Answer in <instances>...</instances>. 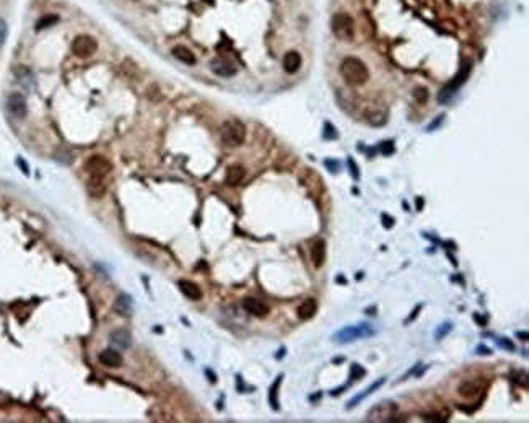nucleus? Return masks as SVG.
<instances>
[{
    "mask_svg": "<svg viewBox=\"0 0 529 423\" xmlns=\"http://www.w3.org/2000/svg\"><path fill=\"white\" fill-rule=\"evenodd\" d=\"M384 381H386V378H381V380H378V381H375L372 386H370L368 387V389H365L363 392H361V394H358L357 395V397H354V399H350V402H349V405H347V409H352V407H355V405H358V402H361V401H363L365 397H368V395L370 394H373L376 389H378V387H381L383 384H384Z\"/></svg>",
    "mask_w": 529,
    "mask_h": 423,
    "instance_id": "obj_22",
    "label": "nucleus"
},
{
    "mask_svg": "<svg viewBox=\"0 0 529 423\" xmlns=\"http://www.w3.org/2000/svg\"><path fill=\"white\" fill-rule=\"evenodd\" d=\"M86 189L90 192V196L98 199L103 197L106 192V182L104 178H98V176H90V179L86 182Z\"/></svg>",
    "mask_w": 529,
    "mask_h": 423,
    "instance_id": "obj_14",
    "label": "nucleus"
},
{
    "mask_svg": "<svg viewBox=\"0 0 529 423\" xmlns=\"http://www.w3.org/2000/svg\"><path fill=\"white\" fill-rule=\"evenodd\" d=\"M311 259H313V264H314V267H323V264H324V259H326V243L323 240H317L314 244H313V248H311Z\"/></svg>",
    "mask_w": 529,
    "mask_h": 423,
    "instance_id": "obj_19",
    "label": "nucleus"
},
{
    "mask_svg": "<svg viewBox=\"0 0 529 423\" xmlns=\"http://www.w3.org/2000/svg\"><path fill=\"white\" fill-rule=\"evenodd\" d=\"M7 109H8V112H10L13 118L23 119L26 116V112H28V106H26L25 96L20 95V93L10 95V96H8V100H7Z\"/></svg>",
    "mask_w": 529,
    "mask_h": 423,
    "instance_id": "obj_9",
    "label": "nucleus"
},
{
    "mask_svg": "<svg viewBox=\"0 0 529 423\" xmlns=\"http://www.w3.org/2000/svg\"><path fill=\"white\" fill-rule=\"evenodd\" d=\"M332 361H334V363H337V361H339V363H340V361H343V357H340V358H334Z\"/></svg>",
    "mask_w": 529,
    "mask_h": 423,
    "instance_id": "obj_35",
    "label": "nucleus"
},
{
    "mask_svg": "<svg viewBox=\"0 0 529 423\" xmlns=\"http://www.w3.org/2000/svg\"><path fill=\"white\" fill-rule=\"evenodd\" d=\"M85 168H86V171H88V174H90V176L104 178V176L112 170V166H111V163L108 160H106V158H103L100 155H95V156H91L90 160L86 161Z\"/></svg>",
    "mask_w": 529,
    "mask_h": 423,
    "instance_id": "obj_8",
    "label": "nucleus"
},
{
    "mask_svg": "<svg viewBox=\"0 0 529 423\" xmlns=\"http://www.w3.org/2000/svg\"><path fill=\"white\" fill-rule=\"evenodd\" d=\"M100 361L108 368H119L122 366V357L118 350L114 348H106L100 354Z\"/></svg>",
    "mask_w": 529,
    "mask_h": 423,
    "instance_id": "obj_13",
    "label": "nucleus"
},
{
    "mask_svg": "<svg viewBox=\"0 0 529 423\" xmlns=\"http://www.w3.org/2000/svg\"><path fill=\"white\" fill-rule=\"evenodd\" d=\"M244 174H246V171H244L243 166H240V165H233V166H230V168H228L225 181H226V184H230V186H236V184H240V182L243 181Z\"/></svg>",
    "mask_w": 529,
    "mask_h": 423,
    "instance_id": "obj_20",
    "label": "nucleus"
},
{
    "mask_svg": "<svg viewBox=\"0 0 529 423\" xmlns=\"http://www.w3.org/2000/svg\"><path fill=\"white\" fill-rule=\"evenodd\" d=\"M5 38H7V23L0 18V46L5 42Z\"/></svg>",
    "mask_w": 529,
    "mask_h": 423,
    "instance_id": "obj_32",
    "label": "nucleus"
},
{
    "mask_svg": "<svg viewBox=\"0 0 529 423\" xmlns=\"http://www.w3.org/2000/svg\"><path fill=\"white\" fill-rule=\"evenodd\" d=\"M57 21H59V16H57V15H44V16H41V18L38 20V23H36V30H38V31L46 30V28H49V26H54Z\"/></svg>",
    "mask_w": 529,
    "mask_h": 423,
    "instance_id": "obj_24",
    "label": "nucleus"
},
{
    "mask_svg": "<svg viewBox=\"0 0 529 423\" xmlns=\"http://www.w3.org/2000/svg\"><path fill=\"white\" fill-rule=\"evenodd\" d=\"M220 137H222L223 144L228 147H240L244 142L246 127L241 121L230 119V121L223 122L222 129H220Z\"/></svg>",
    "mask_w": 529,
    "mask_h": 423,
    "instance_id": "obj_3",
    "label": "nucleus"
},
{
    "mask_svg": "<svg viewBox=\"0 0 529 423\" xmlns=\"http://www.w3.org/2000/svg\"><path fill=\"white\" fill-rule=\"evenodd\" d=\"M331 30L334 36L340 41H352L355 33V23L346 12H339L331 18Z\"/></svg>",
    "mask_w": 529,
    "mask_h": 423,
    "instance_id": "obj_4",
    "label": "nucleus"
},
{
    "mask_svg": "<svg viewBox=\"0 0 529 423\" xmlns=\"http://www.w3.org/2000/svg\"><path fill=\"white\" fill-rule=\"evenodd\" d=\"M316 310H317L316 299L314 298H306L305 301L298 306L296 314H298V317L302 321H308V319H311V317L316 314Z\"/></svg>",
    "mask_w": 529,
    "mask_h": 423,
    "instance_id": "obj_15",
    "label": "nucleus"
},
{
    "mask_svg": "<svg viewBox=\"0 0 529 423\" xmlns=\"http://www.w3.org/2000/svg\"><path fill=\"white\" fill-rule=\"evenodd\" d=\"M96 48H98L96 41L91 36H86V34H80V36H77L72 42V52L77 57H82V59L93 56L96 52Z\"/></svg>",
    "mask_w": 529,
    "mask_h": 423,
    "instance_id": "obj_6",
    "label": "nucleus"
},
{
    "mask_svg": "<svg viewBox=\"0 0 529 423\" xmlns=\"http://www.w3.org/2000/svg\"><path fill=\"white\" fill-rule=\"evenodd\" d=\"M475 354H477V355H490L492 354V351L487 348V347H484V345H480V347H477V350H475Z\"/></svg>",
    "mask_w": 529,
    "mask_h": 423,
    "instance_id": "obj_33",
    "label": "nucleus"
},
{
    "mask_svg": "<svg viewBox=\"0 0 529 423\" xmlns=\"http://www.w3.org/2000/svg\"><path fill=\"white\" fill-rule=\"evenodd\" d=\"M243 308L256 317H266L269 314V306L266 303H262L258 298H244Z\"/></svg>",
    "mask_w": 529,
    "mask_h": 423,
    "instance_id": "obj_10",
    "label": "nucleus"
},
{
    "mask_svg": "<svg viewBox=\"0 0 529 423\" xmlns=\"http://www.w3.org/2000/svg\"><path fill=\"white\" fill-rule=\"evenodd\" d=\"M513 380L519 386H523L524 389H527V374H526V371H515L513 373Z\"/></svg>",
    "mask_w": 529,
    "mask_h": 423,
    "instance_id": "obj_27",
    "label": "nucleus"
},
{
    "mask_svg": "<svg viewBox=\"0 0 529 423\" xmlns=\"http://www.w3.org/2000/svg\"><path fill=\"white\" fill-rule=\"evenodd\" d=\"M324 137H326V138H336V137H337L336 129H334L332 124H329V122L324 126Z\"/></svg>",
    "mask_w": 529,
    "mask_h": 423,
    "instance_id": "obj_29",
    "label": "nucleus"
},
{
    "mask_svg": "<svg viewBox=\"0 0 529 423\" xmlns=\"http://www.w3.org/2000/svg\"><path fill=\"white\" fill-rule=\"evenodd\" d=\"M173 56L178 60H181L182 64H188V65L196 64V56H194V52L188 48H184V46L173 48Z\"/></svg>",
    "mask_w": 529,
    "mask_h": 423,
    "instance_id": "obj_21",
    "label": "nucleus"
},
{
    "mask_svg": "<svg viewBox=\"0 0 529 423\" xmlns=\"http://www.w3.org/2000/svg\"><path fill=\"white\" fill-rule=\"evenodd\" d=\"M210 68H212V72L220 75V77H232L236 74V68L232 62H228V60L225 59H215V60H212V64H210Z\"/></svg>",
    "mask_w": 529,
    "mask_h": 423,
    "instance_id": "obj_12",
    "label": "nucleus"
},
{
    "mask_svg": "<svg viewBox=\"0 0 529 423\" xmlns=\"http://www.w3.org/2000/svg\"><path fill=\"white\" fill-rule=\"evenodd\" d=\"M469 72H471V64H464V67L461 68V72L454 77V80L449 82L445 88H442V91H440V95H438V101L445 103V101H448L449 98H451V95L466 82V78H467V75H469Z\"/></svg>",
    "mask_w": 529,
    "mask_h": 423,
    "instance_id": "obj_7",
    "label": "nucleus"
},
{
    "mask_svg": "<svg viewBox=\"0 0 529 423\" xmlns=\"http://www.w3.org/2000/svg\"><path fill=\"white\" fill-rule=\"evenodd\" d=\"M375 336V329L366 322H360L357 325H347L340 331H337L332 336V340L336 343H350L358 339H366Z\"/></svg>",
    "mask_w": 529,
    "mask_h": 423,
    "instance_id": "obj_2",
    "label": "nucleus"
},
{
    "mask_svg": "<svg viewBox=\"0 0 529 423\" xmlns=\"http://www.w3.org/2000/svg\"><path fill=\"white\" fill-rule=\"evenodd\" d=\"M340 75L343 82L350 86L365 85L370 78L368 67L358 57H346L340 62Z\"/></svg>",
    "mask_w": 529,
    "mask_h": 423,
    "instance_id": "obj_1",
    "label": "nucleus"
},
{
    "mask_svg": "<svg viewBox=\"0 0 529 423\" xmlns=\"http://www.w3.org/2000/svg\"><path fill=\"white\" fill-rule=\"evenodd\" d=\"M457 392L464 399H474L480 394V384L477 381H464L457 387Z\"/></svg>",
    "mask_w": 529,
    "mask_h": 423,
    "instance_id": "obj_17",
    "label": "nucleus"
},
{
    "mask_svg": "<svg viewBox=\"0 0 529 423\" xmlns=\"http://www.w3.org/2000/svg\"><path fill=\"white\" fill-rule=\"evenodd\" d=\"M413 96L420 101V103H425L427 100V90L425 88H416V93H413Z\"/></svg>",
    "mask_w": 529,
    "mask_h": 423,
    "instance_id": "obj_30",
    "label": "nucleus"
},
{
    "mask_svg": "<svg viewBox=\"0 0 529 423\" xmlns=\"http://www.w3.org/2000/svg\"><path fill=\"white\" fill-rule=\"evenodd\" d=\"M365 374V369L361 368L358 363H354L352 365V371H350V378H355V380H358L360 376H363Z\"/></svg>",
    "mask_w": 529,
    "mask_h": 423,
    "instance_id": "obj_28",
    "label": "nucleus"
},
{
    "mask_svg": "<svg viewBox=\"0 0 529 423\" xmlns=\"http://www.w3.org/2000/svg\"><path fill=\"white\" fill-rule=\"evenodd\" d=\"M179 290L182 292L184 296L189 298V299H194V301H197V299L202 298V290L189 280H179Z\"/></svg>",
    "mask_w": 529,
    "mask_h": 423,
    "instance_id": "obj_18",
    "label": "nucleus"
},
{
    "mask_svg": "<svg viewBox=\"0 0 529 423\" xmlns=\"http://www.w3.org/2000/svg\"><path fill=\"white\" fill-rule=\"evenodd\" d=\"M451 331H453V322H451V321H446V322H443V324H440L438 327H436V331H435V339H436V340H442V339H445Z\"/></svg>",
    "mask_w": 529,
    "mask_h": 423,
    "instance_id": "obj_25",
    "label": "nucleus"
},
{
    "mask_svg": "<svg viewBox=\"0 0 529 423\" xmlns=\"http://www.w3.org/2000/svg\"><path fill=\"white\" fill-rule=\"evenodd\" d=\"M398 413V405L394 402H381L368 412V421H391Z\"/></svg>",
    "mask_w": 529,
    "mask_h": 423,
    "instance_id": "obj_5",
    "label": "nucleus"
},
{
    "mask_svg": "<svg viewBox=\"0 0 529 423\" xmlns=\"http://www.w3.org/2000/svg\"><path fill=\"white\" fill-rule=\"evenodd\" d=\"M349 166L352 168V170H350V173L354 171V178H355V179H358V171H357V166H355V163L352 161V160H349Z\"/></svg>",
    "mask_w": 529,
    "mask_h": 423,
    "instance_id": "obj_34",
    "label": "nucleus"
},
{
    "mask_svg": "<svg viewBox=\"0 0 529 423\" xmlns=\"http://www.w3.org/2000/svg\"><path fill=\"white\" fill-rule=\"evenodd\" d=\"M282 378H284V376H279L277 378V380H275V383L274 384H272V387H270V395H269V401H270V405H272V407H274L275 410L279 409V401H277V389H279V384L282 383Z\"/></svg>",
    "mask_w": 529,
    "mask_h": 423,
    "instance_id": "obj_26",
    "label": "nucleus"
},
{
    "mask_svg": "<svg viewBox=\"0 0 529 423\" xmlns=\"http://www.w3.org/2000/svg\"><path fill=\"white\" fill-rule=\"evenodd\" d=\"M114 310H116L121 316H129L130 311H132V301H130V298L126 296V295H121V296L116 299V303H114Z\"/></svg>",
    "mask_w": 529,
    "mask_h": 423,
    "instance_id": "obj_23",
    "label": "nucleus"
},
{
    "mask_svg": "<svg viewBox=\"0 0 529 423\" xmlns=\"http://www.w3.org/2000/svg\"><path fill=\"white\" fill-rule=\"evenodd\" d=\"M497 343H498V345H500L501 348H507V350H513V348H515L513 343H511L508 339H503V337H498V339H497Z\"/></svg>",
    "mask_w": 529,
    "mask_h": 423,
    "instance_id": "obj_31",
    "label": "nucleus"
},
{
    "mask_svg": "<svg viewBox=\"0 0 529 423\" xmlns=\"http://www.w3.org/2000/svg\"><path fill=\"white\" fill-rule=\"evenodd\" d=\"M109 340H111L112 345L116 347V348H119V350H126V348H129L132 345L130 332H127L126 329H118V331L111 332Z\"/></svg>",
    "mask_w": 529,
    "mask_h": 423,
    "instance_id": "obj_11",
    "label": "nucleus"
},
{
    "mask_svg": "<svg viewBox=\"0 0 529 423\" xmlns=\"http://www.w3.org/2000/svg\"><path fill=\"white\" fill-rule=\"evenodd\" d=\"M302 67V56L296 51H288L284 56V68L287 74H295Z\"/></svg>",
    "mask_w": 529,
    "mask_h": 423,
    "instance_id": "obj_16",
    "label": "nucleus"
}]
</instances>
